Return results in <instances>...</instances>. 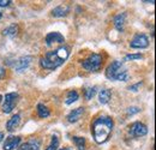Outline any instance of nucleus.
<instances>
[{
    "label": "nucleus",
    "mask_w": 156,
    "mask_h": 150,
    "mask_svg": "<svg viewBox=\"0 0 156 150\" xmlns=\"http://www.w3.org/2000/svg\"><path fill=\"white\" fill-rule=\"evenodd\" d=\"M114 129V121L108 115H100L91 124V134L98 144L106 143Z\"/></svg>",
    "instance_id": "f257e3e1"
},
{
    "label": "nucleus",
    "mask_w": 156,
    "mask_h": 150,
    "mask_svg": "<svg viewBox=\"0 0 156 150\" xmlns=\"http://www.w3.org/2000/svg\"><path fill=\"white\" fill-rule=\"evenodd\" d=\"M70 56V48L66 46L47 52L40 59V66L44 70H55L60 67Z\"/></svg>",
    "instance_id": "f03ea898"
},
{
    "label": "nucleus",
    "mask_w": 156,
    "mask_h": 150,
    "mask_svg": "<svg viewBox=\"0 0 156 150\" xmlns=\"http://www.w3.org/2000/svg\"><path fill=\"white\" fill-rule=\"evenodd\" d=\"M106 77L111 80H119V82H126L130 78V73L127 69L125 67L122 61L114 60L112 61L107 69H106Z\"/></svg>",
    "instance_id": "7ed1b4c3"
},
{
    "label": "nucleus",
    "mask_w": 156,
    "mask_h": 150,
    "mask_svg": "<svg viewBox=\"0 0 156 150\" xmlns=\"http://www.w3.org/2000/svg\"><path fill=\"white\" fill-rule=\"evenodd\" d=\"M103 64V56L98 53H93L89 56H87L82 61V66L88 72H98L101 70Z\"/></svg>",
    "instance_id": "20e7f679"
},
{
    "label": "nucleus",
    "mask_w": 156,
    "mask_h": 150,
    "mask_svg": "<svg viewBox=\"0 0 156 150\" xmlns=\"http://www.w3.org/2000/svg\"><path fill=\"white\" fill-rule=\"evenodd\" d=\"M18 98H20L18 93H7L4 97V102H2V107H1L2 112L6 114L12 112L18 102Z\"/></svg>",
    "instance_id": "39448f33"
},
{
    "label": "nucleus",
    "mask_w": 156,
    "mask_h": 150,
    "mask_svg": "<svg viewBox=\"0 0 156 150\" xmlns=\"http://www.w3.org/2000/svg\"><path fill=\"white\" fill-rule=\"evenodd\" d=\"M129 133L135 138H140V137H144L148 133V127H147V125H144L140 121H135L130 125Z\"/></svg>",
    "instance_id": "423d86ee"
},
{
    "label": "nucleus",
    "mask_w": 156,
    "mask_h": 150,
    "mask_svg": "<svg viewBox=\"0 0 156 150\" xmlns=\"http://www.w3.org/2000/svg\"><path fill=\"white\" fill-rule=\"evenodd\" d=\"M148 46H149V38L145 34H137L130 42V47L135 49H143L147 48Z\"/></svg>",
    "instance_id": "0eeeda50"
},
{
    "label": "nucleus",
    "mask_w": 156,
    "mask_h": 150,
    "mask_svg": "<svg viewBox=\"0 0 156 150\" xmlns=\"http://www.w3.org/2000/svg\"><path fill=\"white\" fill-rule=\"evenodd\" d=\"M30 62H31V56H20V59H17V60L13 62L12 66H13V69H15L16 71L23 72V71H25V70L29 67Z\"/></svg>",
    "instance_id": "6e6552de"
},
{
    "label": "nucleus",
    "mask_w": 156,
    "mask_h": 150,
    "mask_svg": "<svg viewBox=\"0 0 156 150\" xmlns=\"http://www.w3.org/2000/svg\"><path fill=\"white\" fill-rule=\"evenodd\" d=\"M22 138L20 136H9L4 142V150H15L20 147Z\"/></svg>",
    "instance_id": "1a4fd4ad"
},
{
    "label": "nucleus",
    "mask_w": 156,
    "mask_h": 150,
    "mask_svg": "<svg viewBox=\"0 0 156 150\" xmlns=\"http://www.w3.org/2000/svg\"><path fill=\"white\" fill-rule=\"evenodd\" d=\"M44 42L47 46H52L54 43H64L65 42V38L58 33V31H53V33H49L46 35V38H44Z\"/></svg>",
    "instance_id": "9d476101"
},
{
    "label": "nucleus",
    "mask_w": 156,
    "mask_h": 150,
    "mask_svg": "<svg viewBox=\"0 0 156 150\" xmlns=\"http://www.w3.org/2000/svg\"><path fill=\"white\" fill-rule=\"evenodd\" d=\"M52 16L57 17V18H61V17H66L70 13V6L67 5H59L57 7H54L52 10Z\"/></svg>",
    "instance_id": "9b49d317"
},
{
    "label": "nucleus",
    "mask_w": 156,
    "mask_h": 150,
    "mask_svg": "<svg viewBox=\"0 0 156 150\" xmlns=\"http://www.w3.org/2000/svg\"><path fill=\"white\" fill-rule=\"evenodd\" d=\"M113 24H114V28L118 31H124L125 24H126V13L122 12V13L117 15L113 19Z\"/></svg>",
    "instance_id": "f8f14e48"
},
{
    "label": "nucleus",
    "mask_w": 156,
    "mask_h": 150,
    "mask_svg": "<svg viewBox=\"0 0 156 150\" xmlns=\"http://www.w3.org/2000/svg\"><path fill=\"white\" fill-rule=\"evenodd\" d=\"M84 112H85V109L83 107H78V108H76V109H73V111H71V112L69 113L66 119H67L69 123H77L78 120L83 116Z\"/></svg>",
    "instance_id": "ddd939ff"
},
{
    "label": "nucleus",
    "mask_w": 156,
    "mask_h": 150,
    "mask_svg": "<svg viewBox=\"0 0 156 150\" xmlns=\"http://www.w3.org/2000/svg\"><path fill=\"white\" fill-rule=\"evenodd\" d=\"M40 148H41V142L39 139L33 138L29 142L22 144L17 150H40Z\"/></svg>",
    "instance_id": "4468645a"
},
{
    "label": "nucleus",
    "mask_w": 156,
    "mask_h": 150,
    "mask_svg": "<svg viewBox=\"0 0 156 150\" xmlns=\"http://www.w3.org/2000/svg\"><path fill=\"white\" fill-rule=\"evenodd\" d=\"M20 114H15L11 119H9V121L6 123V130L10 132L15 131L17 127H18V125H20Z\"/></svg>",
    "instance_id": "2eb2a0df"
},
{
    "label": "nucleus",
    "mask_w": 156,
    "mask_h": 150,
    "mask_svg": "<svg viewBox=\"0 0 156 150\" xmlns=\"http://www.w3.org/2000/svg\"><path fill=\"white\" fill-rule=\"evenodd\" d=\"M111 97H112V91L109 89H102V90H100V93H98V101H100L101 105L108 103L109 100H111Z\"/></svg>",
    "instance_id": "dca6fc26"
},
{
    "label": "nucleus",
    "mask_w": 156,
    "mask_h": 150,
    "mask_svg": "<svg viewBox=\"0 0 156 150\" xmlns=\"http://www.w3.org/2000/svg\"><path fill=\"white\" fill-rule=\"evenodd\" d=\"M36 111H37V115H39L41 119H46L51 115V111L48 109L47 106H44L43 103H39L37 107H36Z\"/></svg>",
    "instance_id": "f3484780"
},
{
    "label": "nucleus",
    "mask_w": 156,
    "mask_h": 150,
    "mask_svg": "<svg viewBox=\"0 0 156 150\" xmlns=\"http://www.w3.org/2000/svg\"><path fill=\"white\" fill-rule=\"evenodd\" d=\"M17 33H18V27L16 24H11V25H9L7 28H5L2 30V34L5 36H12L13 38V36L17 35Z\"/></svg>",
    "instance_id": "a211bd4d"
},
{
    "label": "nucleus",
    "mask_w": 156,
    "mask_h": 150,
    "mask_svg": "<svg viewBox=\"0 0 156 150\" xmlns=\"http://www.w3.org/2000/svg\"><path fill=\"white\" fill-rule=\"evenodd\" d=\"M79 97V94H78L76 90H70L67 95H66V100H65V103L66 105H72L73 102H76Z\"/></svg>",
    "instance_id": "6ab92c4d"
},
{
    "label": "nucleus",
    "mask_w": 156,
    "mask_h": 150,
    "mask_svg": "<svg viewBox=\"0 0 156 150\" xmlns=\"http://www.w3.org/2000/svg\"><path fill=\"white\" fill-rule=\"evenodd\" d=\"M72 142L75 143V145H76V148L78 150H85V138L84 137L73 136L72 137Z\"/></svg>",
    "instance_id": "aec40b11"
},
{
    "label": "nucleus",
    "mask_w": 156,
    "mask_h": 150,
    "mask_svg": "<svg viewBox=\"0 0 156 150\" xmlns=\"http://www.w3.org/2000/svg\"><path fill=\"white\" fill-rule=\"evenodd\" d=\"M59 148V138L57 134H53L51 138V143L47 145L46 150H58Z\"/></svg>",
    "instance_id": "412c9836"
},
{
    "label": "nucleus",
    "mask_w": 156,
    "mask_h": 150,
    "mask_svg": "<svg viewBox=\"0 0 156 150\" xmlns=\"http://www.w3.org/2000/svg\"><path fill=\"white\" fill-rule=\"evenodd\" d=\"M96 87H90V88H87L85 90H84V96H85V98L87 100H91L95 94H96Z\"/></svg>",
    "instance_id": "4be33fe9"
},
{
    "label": "nucleus",
    "mask_w": 156,
    "mask_h": 150,
    "mask_svg": "<svg viewBox=\"0 0 156 150\" xmlns=\"http://www.w3.org/2000/svg\"><path fill=\"white\" fill-rule=\"evenodd\" d=\"M143 55L140 54V53H137V54H127V55H125L124 58V61H130V60H139V59H142Z\"/></svg>",
    "instance_id": "5701e85b"
},
{
    "label": "nucleus",
    "mask_w": 156,
    "mask_h": 150,
    "mask_svg": "<svg viewBox=\"0 0 156 150\" xmlns=\"http://www.w3.org/2000/svg\"><path fill=\"white\" fill-rule=\"evenodd\" d=\"M142 84H143L142 82H138L136 84L129 87V90H130V91H138V89H139V87H142Z\"/></svg>",
    "instance_id": "b1692460"
},
{
    "label": "nucleus",
    "mask_w": 156,
    "mask_h": 150,
    "mask_svg": "<svg viewBox=\"0 0 156 150\" xmlns=\"http://www.w3.org/2000/svg\"><path fill=\"white\" fill-rule=\"evenodd\" d=\"M139 112H140V109H139L138 107H130V108L127 109V113L131 114V115H132V114H136V113H139Z\"/></svg>",
    "instance_id": "393cba45"
},
{
    "label": "nucleus",
    "mask_w": 156,
    "mask_h": 150,
    "mask_svg": "<svg viewBox=\"0 0 156 150\" xmlns=\"http://www.w3.org/2000/svg\"><path fill=\"white\" fill-rule=\"evenodd\" d=\"M11 2H12L11 0H0V7H7L10 6Z\"/></svg>",
    "instance_id": "a878e982"
},
{
    "label": "nucleus",
    "mask_w": 156,
    "mask_h": 150,
    "mask_svg": "<svg viewBox=\"0 0 156 150\" xmlns=\"http://www.w3.org/2000/svg\"><path fill=\"white\" fill-rule=\"evenodd\" d=\"M5 76H6V70L0 65V79H2V78H5Z\"/></svg>",
    "instance_id": "bb28decb"
},
{
    "label": "nucleus",
    "mask_w": 156,
    "mask_h": 150,
    "mask_svg": "<svg viewBox=\"0 0 156 150\" xmlns=\"http://www.w3.org/2000/svg\"><path fill=\"white\" fill-rule=\"evenodd\" d=\"M2 138H4V133H2V132H0V142L2 141Z\"/></svg>",
    "instance_id": "cd10ccee"
},
{
    "label": "nucleus",
    "mask_w": 156,
    "mask_h": 150,
    "mask_svg": "<svg viewBox=\"0 0 156 150\" xmlns=\"http://www.w3.org/2000/svg\"><path fill=\"white\" fill-rule=\"evenodd\" d=\"M59 150H72V149H70V148H61V149Z\"/></svg>",
    "instance_id": "c85d7f7f"
},
{
    "label": "nucleus",
    "mask_w": 156,
    "mask_h": 150,
    "mask_svg": "<svg viewBox=\"0 0 156 150\" xmlns=\"http://www.w3.org/2000/svg\"><path fill=\"white\" fill-rule=\"evenodd\" d=\"M1 17H2V13H1V12H0V19H1Z\"/></svg>",
    "instance_id": "c756f323"
},
{
    "label": "nucleus",
    "mask_w": 156,
    "mask_h": 150,
    "mask_svg": "<svg viewBox=\"0 0 156 150\" xmlns=\"http://www.w3.org/2000/svg\"><path fill=\"white\" fill-rule=\"evenodd\" d=\"M1 98H2V96H1V95H0V101H1Z\"/></svg>",
    "instance_id": "7c9ffc66"
}]
</instances>
